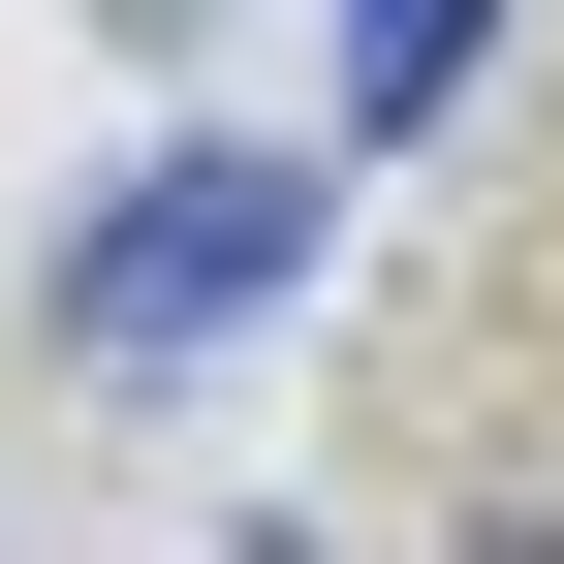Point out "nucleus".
Segmentation results:
<instances>
[{
	"instance_id": "f257e3e1",
	"label": "nucleus",
	"mask_w": 564,
	"mask_h": 564,
	"mask_svg": "<svg viewBox=\"0 0 564 564\" xmlns=\"http://www.w3.org/2000/svg\"><path fill=\"white\" fill-rule=\"evenodd\" d=\"M314 220H345V126L314 158H158V188H95V220H63V345H95V377H158V345H220V314H282V282H314Z\"/></svg>"
},
{
	"instance_id": "f03ea898",
	"label": "nucleus",
	"mask_w": 564,
	"mask_h": 564,
	"mask_svg": "<svg viewBox=\"0 0 564 564\" xmlns=\"http://www.w3.org/2000/svg\"><path fill=\"white\" fill-rule=\"evenodd\" d=\"M470 95V0H377V32H345V158H377V126H440Z\"/></svg>"
}]
</instances>
